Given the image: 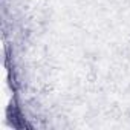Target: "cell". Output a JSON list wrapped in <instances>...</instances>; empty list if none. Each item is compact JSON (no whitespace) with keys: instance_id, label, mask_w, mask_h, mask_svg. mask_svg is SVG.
<instances>
[{"instance_id":"cell-1","label":"cell","mask_w":130,"mask_h":130,"mask_svg":"<svg viewBox=\"0 0 130 130\" xmlns=\"http://www.w3.org/2000/svg\"><path fill=\"white\" fill-rule=\"evenodd\" d=\"M6 118H8V121L11 122V125L14 128H26V127H29L26 119L23 118V112H22V109H20L15 98L9 103L8 109H6Z\"/></svg>"}]
</instances>
